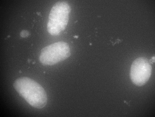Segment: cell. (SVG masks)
I'll return each instance as SVG.
<instances>
[{
    "label": "cell",
    "mask_w": 155,
    "mask_h": 117,
    "mask_svg": "<svg viewBox=\"0 0 155 117\" xmlns=\"http://www.w3.org/2000/svg\"><path fill=\"white\" fill-rule=\"evenodd\" d=\"M14 87L18 93L34 108L42 109L46 105V93L42 86L34 80L21 77L15 81Z\"/></svg>",
    "instance_id": "1"
},
{
    "label": "cell",
    "mask_w": 155,
    "mask_h": 117,
    "mask_svg": "<svg viewBox=\"0 0 155 117\" xmlns=\"http://www.w3.org/2000/svg\"><path fill=\"white\" fill-rule=\"evenodd\" d=\"M20 35L22 37H27L28 36L30 35V33L29 31L26 30H23L21 31V32L20 33Z\"/></svg>",
    "instance_id": "5"
},
{
    "label": "cell",
    "mask_w": 155,
    "mask_h": 117,
    "mask_svg": "<svg viewBox=\"0 0 155 117\" xmlns=\"http://www.w3.org/2000/svg\"><path fill=\"white\" fill-rule=\"evenodd\" d=\"M152 67L149 60L144 57L137 58L132 63L130 79L136 86L145 85L151 76Z\"/></svg>",
    "instance_id": "4"
},
{
    "label": "cell",
    "mask_w": 155,
    "mask_h": 117,
    "mask_svg": "<svg viewBox=\"0 0 155 117\" xmlns=\"http://www.w3.org/2000/svg\"><path fill=\"white\" fill-rule=\"evenodd\" d=\"M71 55L69 45L65 42H57L42 49L39 60L45 66H52L67 59Z\"/></svg>",
    "instance_id": "3"
},
{
    "label": "cell",
    "mask_w": 155,
    "mask_h": 117,
    "mask_svg": "<svg viewBox=\"0 0 155 117\" xmlns=\"http://www.w3.org/2000/svg\"><path fill=\"white\" fill-rule=\"evenodd\" d=\"M71 7L66 1H59L54 4L50 12L47 31L53 36L59 35L64 31L69 21Z\"/></svg>",
    "instance_id": "2"
}]
</instances>
